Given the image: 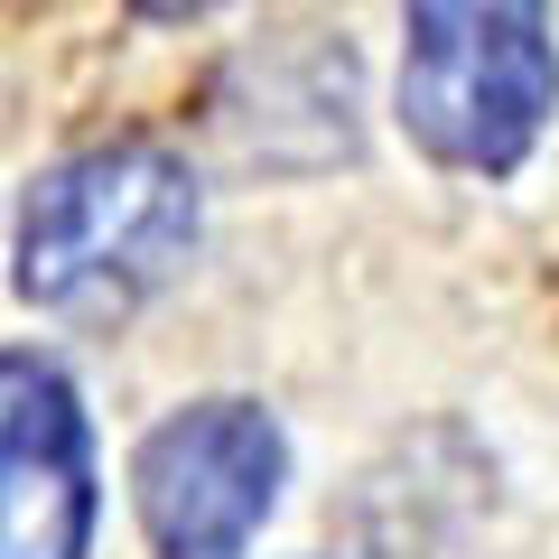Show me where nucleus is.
Segmentation results:
<instances>
[{
    "instance_id": "1",
    "label": "nucleus",
    "mask_w": 559,
    "mask_h": 559,
    "mask_svg": "<svg viewBox=\"0 0 559 559\" xmlns=\"http://www.w3.org/2000/svg\"><path fill=\"white\" fill-rule=\"evenodd\" d=\"M197 252V168L159 140H112L47 168L20 215V299L47 318H131Z\"/></svg>"
},
{
    "instance_id": "2",
    "label": "nucleus",
    "mask_w": 559,
    "mask_h": 559,
    "mask_svg": "<svg viewBox=\"0 0 559 559\" xmlns=\"http://www.w3.org/2000/svg\"><path fill=\"white\" fill-rule=\"evenodd\" d=\"M401 131L457 178H513L559 112L550 0H401Z\"/></svg>"
},
{
    "instance_id": "3",
    "label": "nucleus",
    "mask_w": 559,
    "mask_h": 559,
    "mask_svg": "<svg viewBox=\"0 0 559 559\" xmlns=\"http://www.w3.org/2000/svg\"><path fill=\"white\" fill-rule=\"evenodd\" d=\"M289 485V439L261 401H187L131 457V503L159 559H242Z\"/></svg>"
},
{
    "instance_id": "4",
    "label": "nucleus",
    "mask_w": 559,
    "mask_h": 559,
    "mask_svg": "<svg viewBox=\"0 0 559 559\" xmlns=\"http://www.w3.org/2000/svg\"><path fill=\"white\" fill-rule=\"evenodd\" d=\"M94 429L47 355H0V559H94Z\"/></svg>"
},
{
    "instance_id": "5",
    "label": "nucleus",
    "mask_w": 559,
    "mask_h": 559,
    "mask_svg": "<svg viewBox=\"0 0 559 559\" xmlns=\"http://www.w3.org/2000/svg\"><path fill=\"white\" fill-rule=\"evenodd\" d=\"M140 20H197V10H215V0H131Z\"/></svg>"
}]
</instances>
